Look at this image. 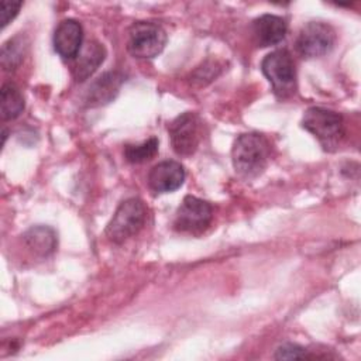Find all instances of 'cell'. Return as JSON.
I'll return each mask as SVG.
<instances>
[{"label":"cell","instance_id":"obj_10","mask_svg":"<svg viewBox=\"0 0 361 361\" xmlns=\"http://www.w3.org/2000/svg\"><path fill=\"white\" fill-rule=\"evenodd\" d=\"M83 41V28L80 23L72 18L62 20L54 32V48L63 59H73Z\"/></svg>","mask_w":361,"mask_h":361},{"label":"cell","instance_id":"obj_4","mask_svg":"<svg viewBox=\"0 0 361 361\" xmlns=\"http://www.w3.org/2000/svg\"><path fill=\"white\" fill-rule=\"evenodd\" d=\"M302 127L312 133L326 149L337 145L344 135L341 114L323 107L307 109L302 118Z\"/></svg>","mask_w":361,"mask_h":361},{"label":"cell","instance_id":"obj_8","mask_svg":"<svg viewBox=\"0 0 361 361\" xmlns=\"http://www.w3.org/2000/svg\"><path fill=\"white\" fill-rule=\"evenodd\" d=\"M336 44V31L322 21L305 24L296 38V49L302 56L316 58L329 54Z\"/></svg>","mask_w":361,"mask_h":361},{"label":"cell","instance_id":"obj_15","mask_svg":"<svg viewBox=\"0 0 361 361\" xmlns=\"http://www.w3.org/2000/svg\"><path fill=\"white\" fill-rule=\"evenodd\" d=\"M0 113L3 120H13L24 110V97L21 90L11 82H6L0 92Z\"/></svg>","mask_w":361,"mask_h":361},{"label":"cell","instance_id":"obj_17","mask_svg":"<svg viewBox=\"0 0 361 361\" xmlns=\"http://www.w3.org/2000/svg\"><path fill=\"white\" fill-rule=\"evenodd\" d=\"M158 152V140L151 137L141 144H127L124 147V157L131 164H142L152 159Z\"/></svg>","mask_w":361,"mask_h":361},{"label":"cell","instance_id":"obj_9","mask_svg":"<svg viewBox=\"0 0 361 361\" xmlns=\"http://www.w3.org/2000/svg\"><path fill=\"white\" fill-rule=\"evenodd\" d=\"M185 169L176 161H162L148 173V185L155 193H169L182 186Z\"/></svg>","mask_w":361,"mask_h":361},{"label":"cell","instance_id":"obj_19","mask_svg":"<svg viewBox=\"0 0 361 361\" xmlns=\"http://www.w3.org/2000/svg\"><path fill=\"white\" fill-rule=\"evenodd\" d=\"M21 7V1H1V27H6L17 14Z\"/></svg>","mask_w":361,"mask_h":361},{"label":"cell","instance_id":"obj_1","mask_svg":"<svg viewBox=\"0 0 361 361\" xmlns=\"http://www.w3.org/2000/svg\"><path fill=\"white\" fill-rule=\"evenodd\" d=\"M271 155L269 141L258 133H245L237 137L231 149L234 169L243 178H255L267 166Z\"/></svg>","mask_w":361,"mask_h":361},{"label":"cell","instance_id":"obj_12","mask_svg":"<svg viewBox=\"0 0 361 361\" xmlns=\"http://www.w3.org/2000/svg\"><path fill=\"white\" fill-rule=\"evenodd\" d=\"M286 21L274 14H264L254 20L252 35L259 47H271L279 44L286 35Z\"/></svg>","mask_w":361,"mask_h":361},{"label":"cell","instance_id":"obj_7","mask_svg":"<svg viewBox=\"0 0 361 361\" xmlns=\"http://www.w3.org/2000/svg\"><path fill=\"white\" fill-rule=\"evenodd\" d=\"M213 219V207L209 202L196 196H185L176 210L173 227L180 233L200 234L204 231Z\"/></svg>","mask_w":361,"mask_h":361},{"label":"cell","instance_id":"obj_5","mask_svg":"<svg viewBox=\"0 0 361 361\" xmlns=\"http://www.w3.org/2000/svg\"><path fill=\"white\" fill-rule=\"evenodd\" d=\"M166 32L158 24L137 21L128 30L127 49L134 58H154L162 52Z\"/></svg>","mask_w":361,"mask_h":361},{"label":"cell","instance_id":"obj_3","mask_svg":"<svg viewBox=\"0 0 361 361\" xmlns=\"http://www.w3.org/2000/svg\"><path fill=\"white\" fill-rule=\"evenodd\" d=\"M261 69L278 97L285 99L295 92L296 69L293 58L288 49H275L269 52L262 59Z\"/></svg>","mask_w":361,"mask_h":361},{"label":"cell","instance_id":"obj_13","mask_svg":"<svg viewBox=\"0 0 361 361\" xmlns=\"http://www.w3.org/2000/svg\"><path fill=\"white\" fill-rule=\"evenodd\" d=\"M124 82L120 72H107L97 78L87 89L86 102L89 106H100L113 100Z\"/></svg>","mask_w":361,"mask_h":361},{"label":"cell","instance_id":"obj_11","mask_svg":"<svg viewBox=\"0 0 361 361\" xmlns=\"http://www.w3.org/2000/svg\"><path fill=\"white\" fill-rule=\"evenodd\" d=\"M106 56V49L97 41H87L82 45L79 54L73 58L72 73L78 82L86 80L94 73V71L102 65Z\"/></svg>","mask_w":361,"mask_h":361},{"label":"cell","instance_id":"obj_14","mask_svg":"<svg viewBox=\"0 0 361 361\" xmlns=\"http://www.w3.org/2000/svg\"><path fill=\"white\" fill-rule=\"evenodd\" d=\"M23 241L35 255L47 257L56 248V233L48 226H34L23 234Z\"/></svg>","mask_w":361,"mask_h":361},{"label":"cell","instance_id":"obj_18","mask_svg":"<svg viewBox=\"0 0 361 361\" xmlns=\"http://www.w3.org/2000/svg\"><path fill=\"white\" fill-rule=\"evenodd\" d=\"M307 357V351L306 348L298 345V344H282L275 354V358H282V360H300V358H306Z\"/></svg>","mask_w":361,"mask_h":361},{"label":"cell","instance_id":"obj_16","mask_svg":"<svg viewBox=\"0 0 361 361\" xmlns=\"http://www.w3.org/2000/svg\"><path fill=\"white\" fill-rule=\"evenodd\" d=\"M25 44L21 35L13 37L1 47V66L4 71L16 69L24 58Z\"/></svg>","mask_w":361,"mask_h":361},{"label":"cell","instance_id":"obj_6","mask_svg":"<svg viewBox=\"0 0 361 361\" xmlns=\"http://www.w3.org/2000/svg\"><path fill=\"white\" fill-rule=\"evenodd\" d=\"M169 138L173 151L178 155H192L202 140V120L196 113L186 111L179 114L168 126Z\"/></svg>","mask_w":361,"mask_h":361},{"label":"cell","instance_id":"obj_2","mask_svg":"<svg viewBox=\"0 0 361 361\" xmlns=\"http://www.w3.org/2000/svg\"><path fill=\"white\" fill-rule=\"evenodd\" d=\"M148 209L138 197H130L120 203L110 223L106 227V237L114 243L121 244L130 237L135 235L145 224Z\"/></svg>","mask_w":361,"mask_h":361}]
</instances>
